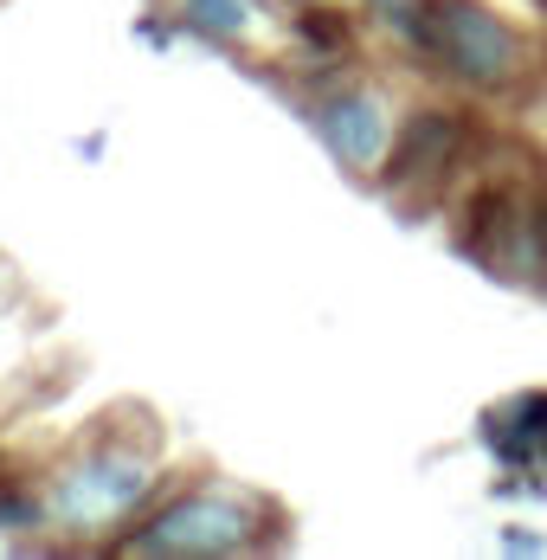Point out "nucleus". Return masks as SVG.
I'll return each mask as SVG.
<instances>
[{
    "label": "nucleus",
    "instance_id": "f257e3e1",
    "mask_svg": "<svg viewBox=\"0 0 547 560\" xmlns=\"http://www.w3.org/2000/svg\"><path fill=\"white\" fill-rule=\"evenodd\" d=\"M290 541V515L245 483H187L181 497L155 503L142 522H129L109 548L142 560H232V555H265Z\"/></svg>",
    "mask_w": 547,
    "mask_h": 560
},
{
    "label": "nucleus",
    "instance_id": "f03ea898",
    "mask_svg": "<svg viewBox=\"0 0 547 560\" xmlns=\"http://www.w3.org/2000/svg\"><path fill=\"white\" fill-rule=\"evenodd\" d=\"M412 65L432 71L444 91H457L470 104H502V97H522L535 84L542 52L490 0H432Z\"/></svg>",
    "mask_w": 547,
    "mask_h": 560
},
{
    "label": "nucleus",
    "instance_id": "7ed1b4c3",
    "mask_svg": "<svg viewBox=\"0 0 547 560\" xmlns=\"http://www.w3.org/2000/svg\"><path fill=\"white\" fill-rule=\"evenodd\" d=\"M46 497V528L91 541V535H123L129 522H142L162 497V464L155 439H97V445L71 451L53 470Z\"/></svg>",
    "mask_w": 547,
    "mask_h": 560
},
{
    "label": "nucleus",
    "instance_id": "20e7f679",
    "mask_svg": "<svg viewBox=\"0 0 547 560\" xmlns=\"http://www.w3.org/2000/svg\"><path fill=\"white\" fill-rule=\"evenodd\" d=\"M457 252L477 258L496 283L515 290H547V180L522 174H496L464 194V225H457Z\"/></svg>",
    "mask_w": 547,
    "mask_h": 560
},
{
    "label": "nucleus",
    "instance_id": "39448f33",
    "mask_svg": "<svg viewBox=\"0 0 547 560\" xmlns=\"http://www.w3.org/2000/svg\"><path fill=\"white\" fill-rule=\"evenodd\" d=\"M303 122L316 129V142L328 149V162L348 174V180H381L386 155L399 142V97L386 91L381 78H361V71H316V84L303 91Z\"/></svg>",
    "mask_w": 547,
    "mask_h": 560
},
{
    "label": "nucleus",
    "instance_id": "423d86ee",
    "mask_svg": "<svg viewBox=\"0 0 547 560\" xmlns=\"http://www.w3.org/2000/svg\"><path fill=\"white\" fill-rule=\"evenodd\" d=\"M470 162H477V122L457 104H419L399 122V142H393L374 187L399 213H426V207L470 187Z\"/></svg>",
    "mask_w": 547,
    "mask_h": 560
},
{
    "label": "nucleus",
    "instance_id": "0eeeda50",
    "mask_svg": "<svg viewBox=\"0 0 547 560\" xmlns=\"http://www.w3.org/2000/svg\"><path fill=\"white\" fill-rule=\"evenodd\" d=\"M167 20L194 39H207L219 52H258L265 39L290 33V7L283 0H167Z\"/></svg>",
    "mask_w": 547,
    "mask_h": 560
},
{
    "label": "nucleus",
    "instance_id": "6e6552de",
    "mask_svg": "<svg viewBox=\"0 0 547 560\" xmlns=\"http://www.w3.org/2000/svg\"><path fill=\"white\" fill-rule=\"evenodd\" d=\"M477 439L502 470H542L547 477V387H515L477 412Z\"/></svg>",
    "mask_w": 547,
    "mask_h": 560
},
{
    "label": "nucleus",
    "instance_id": "1a4fd4ad",
    "mask_svg": "<svg viewBox=\"0 0 547 560\" xmlns=\"http://www.w3.org/2000/svg\"><path fill=\"white\" fill-rule=\"evenodd\" d=\"M426 7L432 0H361V13H368V26L381 33L393 52L419 58V33H426Z\"/></svg>",
    "mask_w": 547,
    "mask_h": 560
},
{
    "label": "nucleus",
    "instance_id": "9d476101",
    "mask_svg": "<svg viewBox=\"0 0 547 560\" xmlns=\"http://www.w3.org/2000/svg\"><path fill=\"white\" fill-rule=\"evenodd\" d=\"M496 548H502V555H547V535L528 528V522H502V528H496Z\"/></svg>",
    "mask_w": 547,
    "mask_h": 560
}]
</instances>
